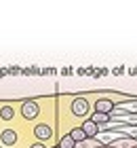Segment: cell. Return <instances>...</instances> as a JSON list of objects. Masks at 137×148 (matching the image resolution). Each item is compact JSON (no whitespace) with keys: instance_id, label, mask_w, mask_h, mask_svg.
Instances as JSON below:
<instances>
[{"instance_id":"cell-7","label":"cell","mask_w":137,"mask_h":148,"mask_svg":"<svg viewBox=\"0 0 137 148\" xmlns=\"http://www.w3.org/2000/svg\"><path fill=\"white\" fill-rule=\"evenodd\" d=\"M70 136H72L74 140H76V142H82V140H87V138H89L87 133H85V129H82V127H78V129H72V131H70Z\"/></svg>"},{"instance_id":"cell-1","label":"cell","mask_w":137,"mask_h":148,"mask_svg":"<svg viewBox=\"0 0 137 148\" xmlns=\"http://www.w3.org/2000/svg\"><path fill=\"white\" fill-rule=\"evenodd\" d=\"M38 112H40V108H38V104H36V102H23V106H21V114H23V119L32 121V119H36V116H38Z\"/></svg>"},{"instance_id":"cell-6","label":"cell","mask_w":137,"mask_h":148,"mask_svg":"<svg viewBox=\"0 0 137 148\" xmlns=\"http://www.w3.org/2000/svg\"><path fill=\"white\" fill-rule=\"evenodd\" d=\"M2 142L6 144V146H13L17 142V133L13 131V129H6V131H2Z\"/></svg>"},{"instance_id":"cell-9","label":"cell","mask_w":137,"mask_h":148,"mask_svg":"<svg viewBox=\"0 0 137 148\" xmlns=\"http://www.w3.org/2000/svg\"><path fill=\"white\" fill-rule=\"evenodd\" d=\"M0 116H2L4 121H9V119H13V108H11V106H4V108L0 110Z\"/></svg>"},{"instance_id":"cell-5","label":"cell","mask_w":137,"mask_h":148,"mask_svg":"<svg viewBox=\"0 0 137 148\" xmlns=\"http://www.w3.org/2000/svg\"><path fill=\"white\" fill-rule=\"evenodd\" d=\"M82 129H85V133L91 138V136H95V133L99 131V127H97L95 121H85V123H82Z\"/></svg>"},{"instance_id":"cell-8","label":"cell","mask_w":137,"mask_h":148,"mask_svg":"<svg viewBox=\"0 0 137 148\" xmlns=\"http://www.w3.org/2000/svg\"><path fill=\"white\" fill-rule=\"evenodd\" d=\"M74 144H76V140H74L72 136L61 138V142H59V146H61V148H74Z\"/></svg>"},{"instance_id":"cell-12","label":"cell","mask_w":137,"mask_h":148,"mask_svg":"<svg viewBox=\"0 0 137 148\" xmlns=\"http://www.w3.org/2000/svg\"><path fill=\"white\" fill-rule=\"evenodd\" d=\"M55 148H61V146H55Z\"/></svg>"},{"instance_id":"cell-10","label":"cell","mask_w":137,"mask_h":148,"mask_svg":"<svg viewBox=\"0 0 137 148\" xmlns=\"http://www.w3.org/2000/svg\"><path fill=\"white\" fill-rule=\"evenodd\" d=\"M91 121H95V123H106V121H108V114H104V112H97V114H95V116H93Z\"/></svg>"},{"instance_id":"cell-11","label":"cell","mask_w":137,"mask_h":148,"mask_svg":"<svg viewBox=\"0 0 137 148\" xmlns=\"http://www.w3.org/2000/svg\"><path fill=\"white\" fill-rule=\"evenodd\" d=\"M32 148H44V146H42V144H34Z\"/></svg>"},{"instance_id":"cell-2","label":"cell","mask_w":137,"mask_h":148,"mask_svg":"<svg viewBox=\"0 0 137 148\" xmlns=\"http://www.w3.org/2000/svg\"><path fill=\"white\" fill-rule=\"evenodd\" d=\"M89 112V102L85 97H78L72 102V114L74 116H85V114Z\"/></svg>"},{"instance_id":"cell-3","label":"cell","mask_w":137,"mask_h":148,"mask_svg":"<svg viewBox=\"0 0 137 148\" xmlns=\"http://www.w3.org/2000/svg\"><path fill=\"white\" fill-rule=\"evenodd\" d=\"M34 133H36V138H38V140H49V138L53 136V131H51V127H49V125H36Z\"/></svg>"},{"instance_id":"cell-4","label":"cell","mask_w":137,"mask_h":148,"mask_svg":"<svg viewBox=\"0 0 137 148\" xmlns=\"http://www.w3.org/2000/svg\"><path fill=\"white\" fill-rule=\"evenodd\" d=\"M112 108H114V104L110 102V99H97V102H95V110L97 112L108 114V112H112Z\"/></svg>"}]
</instances>
